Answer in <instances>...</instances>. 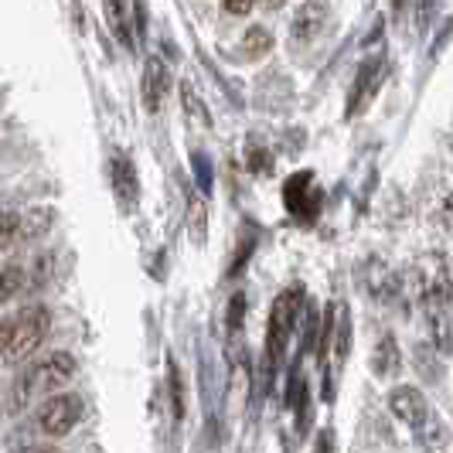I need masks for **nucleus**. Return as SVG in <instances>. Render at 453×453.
Returning a JSON list of instances; mask_svg holds the SVG:
<instances>
[{
  "label": "nucleus",
  "instance_id": "obj_17",
  "mask_svg": "<svg viewBox=\"0 0 453 453\" xmlns=\"http://www.w3.org/2000/svg\"><path fill=\"white\" fill-rule=\"evenodd\" d=\"M18 226H21V215L18 211H0V252L18 239Z\"/></svg>",
  "mask_w": 453,
  "mask_h": 453
},
{
  "label": "nucleus",
  "instance_id": "obj_6",
  "mask_svg": "<svg viewBox=\"0 0 453 453\" xmlns=\"http://www.w3.org/2000/svg\"><path fill=\"white\" fill-rule=\"evenodd\" d=\"M283 202H287V211H294L296 219H314L320 208V195L314 188V178L311 171H300L294 174L287 188H283Z\"/></svg>",
  "mask_w": 453,
  "mask_h": 453
},
{
  "label": "nucleus",
  "instance_id": "obj_2",
  "mask_svg": "<svg viewBox=\"0 0 453 453\" xmlns=\"http://www.w3.org/2000/svg\"><path fill=\"white\" fill-rule=\"evenodd\" d=\"M300 303H303V290L300 287H290V290H283L273 300L270 327H266V344H270L273 362H280L287 355L290 334L296 331V320H300Z\"/></svg>",
  "mask_w": 453,
  "mask_h": 453
},
{
  "label": "nucleus",
  "instance_id": "obj_19",
  "mask_svg": "<svg viewBox=\"0 0 453 453\" xmlns=\"http://www.w3.org/2000/svg\"><path fill=\"white\" fill-rule=\"evenodd\" d=\"M273 167V157H270V150L266 147H259L256 140L250 143V171L252 174H263V171H270Z\"/></svg>",
  "mask_w": 453,
  "mask_h": 453
},
{
  "label": "nucleus",
  "instance_id": "obj_4",
  "mask_svg": "<svg viewBox=\"0 0 453 453\" xmlns=\"http://www.w3.org/2000/svg\"><path fill=\"white\" fill-rule=\"evenodd\" d=\"M82 412H86V406L75 392H55L38 409V430L48 433V436H65L79 426Z\"/></svg>",
  "mask_w": 453,
  "mask_h": 453
},
{
  "label": "nucleus",
  "instance_id": "obj_23",
  "mask_svg": "<svg viewBox=\"0 0 453 453\" xmlns=\"http://www.w3.org/2000/svg\"><path fill=\"white\" fill-rule=\"evenodd\" d=\"M226 7V14H235V18H246L252 7H256V0H226L222 4Z\"/></svg>",
  "mask_w": 453,
  "mask_h": 453
},
{
  "label": "nucleus",
  "instance_id": "obj_1",
  "mask_svg": "<svg viewBox=\"0 0 453 453\" xmlns=\"http://www.w3.org/2000/svg\"><path fill=\"white\" fill-rule=\"evenodd\" d=\"M72 375H75V358L68 351H51L42 362L27 365L7 386V412H21L35 399L58 392L65 382H72Z\"/></svg>",
  "mask_w": 453,
  "mask_h": 453
},
{
  "label": "nucleus",
  "instance_id": "obj_20",
  "mask_svg": "<svg viewBox=\"0 0 453 453\" xmlns=\"http://www.w3.org/2000/svg\"><path fill=\"white\" fill-rule=\"evenodd\" d=\"M348 341H351V320H348V311H344V314H338V344H334L338 358H348V348H351Z\"/></svg>",
  "mask_w": 453,
  "mask_h": 453
},
{
  "label": "nucleus",
  "instance_id": "obj_28",
  "mask_svg": "<svg viewBox=\"0 0 453 453\" xmlns=\"http://www.w3.org/2000/svg\"><path fill=\"white\" fill-rule=\"evenodd\" d=\"M450 303H453V287H450Z\"/></svg>",
  "mask_w": 453,
  "mask_h": 453
},
{
  "label": "nucleus",
  "instance_id": "obj_13",
  "mask_svg": "<svg viewBox=\"0 0 453 453\" xmlns=\"http://www.w3.org/2000/svg\"><path fill=\"white\" fill-rule=\"evenodd\" d=\"M242 51H246V58H263V55H270V48H273V35H270V27H250L246 31V38H242Z\"/></svg>",
  "mask_w": 453,
  "mask_h": 453
},
{
  "label": "nucleus",
  "instance_id": "obj_15",
  "mask_svg": "<svg viewBox=\"0 0 453 453\" xmlns=\"http://www.w3.org/2000/svg\"><path fill=\"white\" fill-rule=\"evenodd\" d=\"M188 226H191V235L202 242L204 228H208V208L195 191H188Z\"/></svg>",
  "mask_w": 453,
  "mask_h": 453
},
{
  "label": "nucleus",
  "instance_id": "obj_12",
  "mask_svg": "<svg viewBox=\"0 0 453 453\" xmlns=\"http://www.w3.org/2000/svg\"><path fill=\"white\" fill-rule=\"evenodd\" d=\"M181 103H184V113H188V123L198 127V130H211V116L204 110V103L195 96V89L184 82L181 86Z\"/></svg>",
  "mask_w": 453,
  "mask_h": 453
},
{
  "label": "nucleus",
  "instance_id": "obj_5",
  "mask_svg": "<svg viewBox=\"0 0 453 453\" xmlns=\"http://www.w3.org/2000/svg\"><path fill=\"white\" fill-rule=\"evenodd\" d=\"M388 412H392L399 423L412 426V430H423V423H426V416H430V406H426V395L416 386H399L388 392Z\"/></svg>",
  "mask_w": 453,
  "mask_h": 453
},
{
  "label": "nucleus",
  "instance_id": "obj_9",
  "mask_svg": "<svg viewBox=\"0 0 453 453\" xmlns=\"http://www.w3.org/2000/svg\"><path fill=\"white\" fill-rule=\"evenodd\" d=\"M113 188H116V198L123 204V211H134L136 198H140V188H136V171H134V160L116 154L113 157Z\"/></svg>",
  "mask_w": 453,
  "mask_h": 453
},
{
  "label": "nucleus",
  "instance_id": "obj_18",
  "mask_svg": "<svg viewBox=\"0 0 453 453\" xmlns=\"http://www.w3.org/2000/svg\"><path fill=\"white\" fill-rule=\"evenodd\" d=\"M372 72H375V62H365L362 72H358V82H355V89H351V106H348V113H355V110L362 106L365 89H368V79H372Z\"/></svg>",
  "mask_w": 453,
  "mask_h": 453
},
{
  "label": "nucleus",
  "instance_id": "obj_3",
  "mask_svg": "<svg viewBox=\"0 0 453 453\" xmlns=\"http://www.w3.org/2000/svg\"><path fill=\"white\" fill-rule=\"evenodd\" d=\"M48 318L45 307H24L18 318H11V341H7V348H4V358L7 362H21L27 358L48 334Z\"/></svg>",
  "mask_w": 453,
  "mask_h": 453
},
{
  "label": "nucleus",
  "instance_id": "obj_16",
  "mask_svg": "<svg viewBox=\"0 0 453 453\" xmlns=\"http://www.w3.org/2000/svg\"><path fill=\"white\" fill-rule=\"evenodd\" d=\"M167 386H171V412L174 419L184 416V388H181V375H178V365L167 362Z\"/></svg>",
  "mask_w": 453,
  "mask_h": 453
},
{
  "label": "nucleus",
  "instance_id": "obj_25",
  "mask_svg": "<svg viewBox=\"0 0 453 453\" xmlns=\"http://www.w3.org/2000/svg\"><path fill=\"white\" fill-rule=\"evenodd\" d=\"M4 395H7V386H0V412H7V399Z\"/></svg>",
  "mask_w": 453,
  "mask_h": 453
},
{
  "label": "nucleus",
  "instance_id": "obj_11",
  "mask_svg": "<svg viewBox=\"0 0 453 453\" xmlns=\"http://www.w3.org/2000/svg\"><path fill=\"white\" fill-rule=\"evenodd\" d=\"M372 368H375V375L379 379H392L399 368H403V355H399V344L392 334L379 341V348H375V355H372Z\"/></svg>",
  "mask_w": 453,
  "mask_h": 453
},
{
  "label": "nucleus",
  "instance_id": "obj_24",
  "mask_svg": "<svg viewBox=\"0 0 453 453\" xmlns=\"http://www.w3.org/2000/svg\"><path fill=\"white\" fill-rule=\"evenodd\" d=\"M7 341H11V318H0V355H4Z\"/></svg>",
  "mask_w": 453,
  "mask_h": 453
},
{
  "label": "nucleus",
  "instance_id": "obj_10",
  "mask_svg": "<svg viewBox=\"0 0 453 453\" xmlns=\"http://www.w3.org/2000/svg\"><path fill=\"white\" fill-rule=\"evenodd\" d=\"M103 11H106V21H110L116 42L123 48H136L134 31H130V0H103Z\"/></svg>",
  "mask_w": 453,
  "mask_h": 453
},
{
  "label": "nucleus",
  "instance_id": "obj_8",
  "mask_svg": "<svg viewBox=\"0 0 453 453\" xmlns=\"http://www.w3.org/2000/svg\"><path fill=\"white\" fill-rule=\"evenodd\" d=\"M324 21H327V0H307L290 21V38L294 42H314L320 31H324Z\"/></svg>",
  "mask_w": 453,
  "mask_h": 453
},
{
  "label": "nucleus",
  "instance_id": "obj_7",
  "mask_svg": "<svg viewBox=\"0 0 453 453\" xmlns=\"http://www.w3.org/2000/svg\"><path fill=\"white\" fill-rule=\"evenodd\" d=\"M140 92H143V106L150 110V113H157L160 106H164V99H167V92H171V72L167 65L160 62V58H147V65H143V79H140Z\"/></svg>",
  "mask_w": 453,
  "mask_h": 453
},
{
  "label": "nucleus",
  "instance_id": "obj_14",
  "mask_svg": "<svg viewBox=\"0 0 453 453\" xmlns=\"http://www.w3.org/2000/svg\"><path fill=\"white\" fill-rule=\"evenodd\" d=\"M24 290V270L18 263L0 266V303H7L11 296H18Z\"/></svg>",
  "mask_w": 453,
  "mask_h": 453
},
{
  "label": "nucleus",
  "instance_id": "obj_21",
  "mask_svg": "<svg viewBox=\"0 0 453 453\" xmlns=\"http://www.w3.org/2000/svg\"><path fill=\"white\" fill-rule=\"evenodd\" d=\"M436 7H440V0H416V24H419V31L433 21Z\"/></svg>",
  "mask_w": 453,
  "mask_h": 453
},
{
  "label": "nucleus",
  "instance_id": "obj_22",
  "mask_svg": "<svg viewBox=\"0 0 453 453\" xmlns=\"http://www.w3.org/2000/svg\"><path fill=\"white\" fill-rule=\"evenodd\" d=\"M195 171H198V184H202L204 191H208V188H211V167H208V164H204V154L202 150H195Z\"/></svg>",
  "mask_w": 453,
  "mask_h": 453
},
{
  "label": "nucleus",
  "instance_id": "obj_26",
  "mask_svg": "<svg viewBox=\"0 0 453 453\" xmlns=\"http://www.w3.org/2000/svg\"><path fill=\"white\" fill-rule=\"evenodd\" d=\"M263 7H270V11H276V7H283V0H263Z\"/></svg>",
  "mask_w": 453,
  "mask_h": 453
},
{
  "label": "nucleus",
  "instance_id": "obj_27",
  "mask_svg": "<svg viewBox=\"0 0 453 453\" xmlns=\"http://www.w3.org/2000/svg\"><path fill=\"white\" fill-rule=\"evenodd\" d=\"M443 208H447V219H450V222H453V195H450V198H447V204H443Z\"/></svg>",
  "mask_w": 453,
  "mask_h": 453
}]
</instances>
